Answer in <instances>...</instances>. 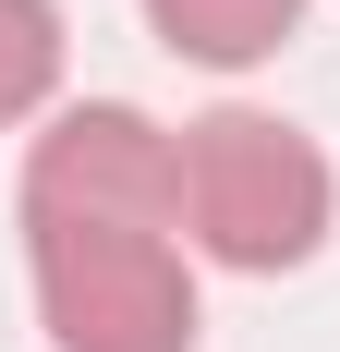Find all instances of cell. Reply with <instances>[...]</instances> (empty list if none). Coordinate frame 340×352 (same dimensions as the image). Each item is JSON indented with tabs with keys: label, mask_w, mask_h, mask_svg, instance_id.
Wrapping results in <instances>:
<instances>
[{
	"label": "cell",
	"mask_w": 340,
	"mask_h": 352,
	"mask_svg": "<svg viewBox=\"0 0 340 352\" xmlns=\"http://www.w3.org/2000/svg\"><path fill=\"white\" fill-rule=\"evenodd\" d=\"M25 267L49 352H195V267L170 207L25 195Z\"/></svg>",
	"instance_id": "obj_1"
},
{
	"label": "cell",
	"mask_w": 340,
	"mask_h": 352,
	"mask_svg": "<svg viewBox=\"0 0 340 352\" xmlns=\"http://www.w3.org/2000/svg\"><path fill=\"white\" fill-rule=\"evenodd\" d=\"M170 219L206 267H243V280H279L328 243L340 219V182H328V146L279 109H206L170 134Z\"/></svg>",
	"instance_id": "obj_2"
},
{
	"label": "cell",
	"mask_w": 340,
	"mask_h": 352,
	"mask_svg": "<svg viewBox=\"0 0 340 352\" xmlns=\"http://www.w3.org/2000/svg\"><path fill=\"white\" fill-rule=\"evenodd\" d=\"M146 25H158L182 61H206V73H243V61H268L279 36L304 25V0H146Z\"/></svg>",
	"instance_id": "obj_3"
},
{
	"label": "cell",
	"mask_w": 340,
	"mask_h": 352,
	"mask_svg": "<svg viewBox=\"0 0 340 352\" xmlns=\"http://www.w3.org/2000/svg\"><path fill=\"white\" fill-rule=\"evenodd\" d=\"M61 85V0H0V134Z\"/></svg>",
	"instance_id": "obj_4"
}]
</instances>
